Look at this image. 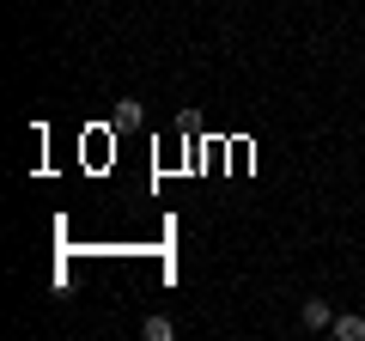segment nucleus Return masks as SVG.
Instances as JSON below:
<instances>
[{
    "instance_id": "f257e3e1",
    "label": "nucleus",
    "mask_w": 365,
    "mask_h": 341,
    "mask_svg": "<svg viewBox=\"0 0 365 341\" xmlns=\"http://www.w3.org/2000/svg\"><path fill=\"white\" fill-rule=\"evenodd\" d=\"M299 323H304V329H317V335H323V329L335 323V305H329V299H304V305H299Z\"/></svg>"
},
{
    "instance_id": "f03ea898",
    "label": "nucleus",
    "mask_w": 365,
    "mask_h": 341,
    "mask_svg": "<svg viewBox=\"0 0 365 341\" xmlns=\"http://www.w3.org/2000/svg\"><path fill=\"white\" fill-rule=\"evenodd\" d=\"M329 335H335V341H365V317H353V311L341 317V311H335V323H329Z\"/></svg>"
},
{
    "instance_id": "7ed1b4c3",
    "label": "nucleus",
    "mask_w": 365,
    "mask_h": 341,
    "mask_svg": "<svg viewBox=\"0 0 365 341\" xmlns=\"http://www.w3.org/2000/svg\"><path fill=\"white\" fill-rule=\"evenodd\" d=\"M140 335H146V341H170V335H177V323H170V317H146Z\"/></svg>"
}]
</instances>
